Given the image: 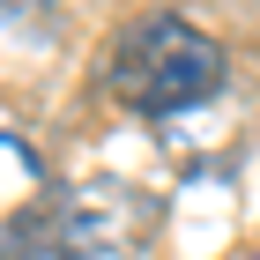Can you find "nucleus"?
<instances>
[{
  "instance_id": "nucleus-1",
  "label": "nucleus",
  "mask_w": 260,
  "mask_h": 260,
  "mask_svg": "<svg viewBox=\"0 0 260 260\" xmlns=\"http://www.w3.org/2000/svg\"><path fill=\"white\" fill-rule=\"evenodd\" d=\"M104 89L141 119L193 112L223 89V45L186 15H134L104 52Z\"/></svg>"
},
{
  "instance_id": "nucleus-2",
  "label": "nucleus",
  "mask_w": 260,
  "mask_h": 260,
  "mask_svg": "<svg viewBox=\"0 0 260 260\" xmlns=\"http://www.w3.org/2000/svg\"><path fill=\"white\" fill-rule=\"evenodd\" d=\"M8 260H82L75 245H67V231H60V216H45V223H8Z\"/></svg>"
}]
</instances>
